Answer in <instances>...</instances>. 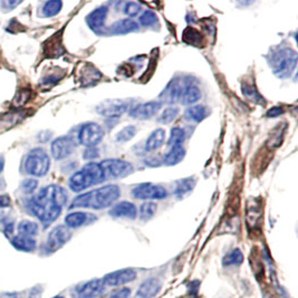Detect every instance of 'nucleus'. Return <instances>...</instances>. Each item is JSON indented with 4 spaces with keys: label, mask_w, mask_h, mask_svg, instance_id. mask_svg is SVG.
<instances>
[{
    "label": "nucleus",
    "mask_w": 298,
    "mask_h": 298,
    "mask_svg": "<svg viewBox=\"0 0 298 298\" xmlns=\"http://www.w3.org/2000/svg\"><path fill=\"white\" fill-rule=\"evenodd\" d=\"M67 197L64 188L51 184L30 198L27 202V208L46 228L62 214L64 205L67 202Z\"/></svg>",
    "instance_id": "obj_1"
},
{
    "label": "nucleus",
    "mask_w": 298,
    "mask_h": 298,
    "mask_svg": "<svg viewBox=\"0 0 298 298\" xmlns=\"http://www.w3.org/2000/svg\"><path fill=\"white\" fill-rule=\"evenodd\" d=\"M121 196V190L117 186L110 184L103 188L94 189V190L85 192L75 198L70 203L69 209L75 208H89L94 210H101L111 207Z\"/></svg>",
    "instance_id": "obj_2"
},
{
    "label": "nucleus",
    "mask_w": 298,
    "mask_h": 298,
    "mask_svg": "<svg viewBox=\"0 0 298 298\" xmlns=\"http://www.w3.org/2000/svg\"><path fill=\"white\" fill-rule=\"evenodd\" d=\"M106 178L101 164L96 163V162H90L70 177L68 186L72 191L80 192L85 189L104 182Z\"/></svg>",
    "instance_id": "obj_3"
},
{
    "label": "nucleus",
    "mask_w": 298,
    "mask_h": 298,
    "mask_svg": "<svg viewBox=\"0 0 298 298\" xmlns=\"http://www.w3.org/2000/svg\"><path fill=\"white\" fill-rule=\"evenodd\" d=\"M269 64L276 76L279 78H287L296 68L297 54L290 48H280V50L270 54Z\"/></svg>",
    "instance_id": "obj_4"
},
{
    "label": "nucleus",
    "mask_w": 298,
    "mask_h": 298,
    "mask_svg": "<svg viewBox=\"0 0 298 298\" xmlns=\"http://www.w3.org/2000/svg\"><path fill=\"white\" fill-rule=\"evenodd\" d=\"M51 167V159L45 150L37 148L27 154L25 160V171L30 176L44 177Z\"/></svg>",
    "instance_id": "obj_5"
},
{
    "label": "nucleus",
    "mask_w": 298,
    "mask_h": 298,
    "mask_svg": "<svg viewBox=\"0 0 298 298\" xmlns=\"http://www.w3.org/2000/svg\"><path fill=\"white\" fill-rule=\"evenodd\" d=\"M101 166L106 180L108 178L111 179H121L125 178L131 175L133 172V165L127 161L120 160V159H108L101 162Z\"/></svg>",
    "instance_id": "obj_6"
},
{
    "label": "nucleus",
    "mask_w": 298,
    "mask_h": 298,
    "mask_svg": "<svg viewBox=\"0 0 298 298\" xmlns=\"http://www.w3.org/2000/svg\"><path fill=\"white\" fill-rule=\"evenodd\" d=\"M104 130L97 123H86L78 132L79 143L86 148H94L104 138Z\"/></svg>",
    "instance_id": "obj_7"
},
{
    "label": "nucleus",
    "mask_w": 298,
    "mask_h": 298,
    "mask_svg": "<svg viewBox=\"0 0 298 298\" xmlns=\"http://www.w3.org/2000/svg\"><path fill=\"white\" fill-rule=\"evenodd\" d=\"M132 196L139 200H162L167 197V192L161 186L148 182L138 184L132 190Z\"/></svg>",
    "instance_id": "obj_8"
},
{
    "label": "nucleus",
    "mask_w": 298,
    "mask_h": 298,
    "mask_svg": "<svg viewBox=\"0 0 298 298\" xmlns=\"http://www.w3.org/2000/svg\"><path fill=\"white\" fill-rule=\"evenodd\" d=\"M70 237H72V232H70L69 228H67L66 226L55 227L47 237V241L45 245L46 251L55 252L70 239Z\"/></svg>",
    "instance_id": "obj_9"
},
{
    "label": "nucleus",
    "mask_w": 298,
    "mask_h": 298,
    "mask_svg": "<svg viewBox=\"0 0 298 298\" xmlns=\"http://www.w3.org/2000/svg\"><path fill=\"white\" fill-rule=\"evenodd\" d=\"M105 284L102 279H92L76 286L73 290L74 298H96L104 294Z\"/></svg>",
    "instance_id": "obj_10"
},
{
    "label": "nucleus",
    "mask_w": 298,
    "mask_h": 298,
    "mask_svg": "<svg viewBox=\"0 0 298 298\" xmlns=\"http://www.w3.org/2000/svg\"><path fill=\"white\" fill-rule=\"evenodd\" d=\"M127 103L122 100H106L96 107V111L102 116L117 118L123 115L127 111Z\"/></svg>",
    "instance_id": "obj_11"
},
{
    "label": "nucleus",
    "mask_w": 298,
    "mask_h": 298,
    "mask_svg": "<svg viewBox=\"0 0 298 298\" xmlns=\"http://www.w3.org/2000/svg\"><path fill=\"white\" fill-rule=\"evenodd\" d=\"M75 150V142L70 137H61L53 141L51 151L54 159L63 160L73 154Z\"/></svg>",
    "instance_id": "obj_12"
},
{
    "label": "nucleus",
    "mask_w": 298,
    "mask_h": 298,
    "mask_svg": "<svg viewBox=\"0 0 298 298\" xmlns=\"http://www.w3.org/2000/svg\"><path fill=\"white\" fill-rule=\"evenodd\" d=\"M186 80L182 79H172L171 82L166 85V88L160 94V103H166V104H175L177 102H180V97Z\"/></svg>",
    "instance_id": "obj_13"
},
{
    "label": "nucleus",
    "mask_w": 298,
    "mask_h": 298,
    "mask_svg": "<svg viewBox=\"0 0 298 298\" xmlns=\"http://www.w3.org/2000/svg\"><path fill=\"white\" fill-rule=\"evenodd\" d=\"M135 278H137V273H135V270L131 268H126L107 274L102 280L104 281L105 286H121L131 283Z\"/></svg>",
    "instance_id": "obj_14"
},
{
    "label": "nucleus",
    "mask_w": 298,
    "mask_h": 298,
    "mask_svg": "<svg viewBox=\"0 0 298 298\" xmlns=\"http://www.w3.org/2000/svg\"><path fill=\"white\" fill-rule=\"evenodd\" d=\"M161 105V103L156 101L143 103V104L132 107V110L130 111V115L133 118H138V120H149V118L158 114Z\"/></svg>",
    "instance_id": "obj_15"
},
{
    "label": "nucleus",
    "mask_w": 298,
    "mask_h": 298,
    "mask_svg": "<svg viewBox=\"0 0 298 298\" xmlns=\"http://www.w3.org/2000/svg\"><path fill=\"white\" fill-rule=\"evenodd\" d=\"M108 14V9L105 6L96 8L93 12L90 13L86 17V23H88L90 28L95 31L96 34H101L102 30L104 29V24Z\"/></svg>",
    "instance_id": "obj_16"
},
{
    "label": "nucleus",
    "mask_w": 298,
    "mask_h": 298,
    "mask_svg": "<svg viewBox=\"0 0 298 298\" xmlns=\"http://www.w3.org/2000/svg\"><path fill=\"white\" fill-rule=\"evenodd\" d=\"M108 215L113 217V218H125L134 220L138 217V210L132 202L122 201L113 205Z\"/></svg>",
    "instance_id": "obj_17"
},
{
    "label": "nucleus",
    "mask_w": 298,
    "mask_h": 298,
    "mask_svg": "<svg viewBox=\"0 0 298 298\" xmlns=\"http://www.w3.org/2000/svg\"><path fill=\"white\" fill-rule=\"evenodd\" d=\"M162 284L159 279L149 278L143 281L137 291V297L139 298H154L161 290Z\"/></svg>",
    "instance_id": "obj_18"
},
{
    "label": "nucleus",
    "mask_w": 298,
    "mask_h": 298,
    "mask_svg": "<svg viewBox=\"0 0 298 298\" xmlns=\"http://www.w3.org/2000/svg\"><path fill=\"white\" fill-rule=\"evenodd\" d=\"M139 29V24L133 19H121L115 21L110 28H108V32L111 35H126L130 32L137 31Z\"/></svg>",
    "instance_id": "obj_19"
},
{
    "label": "nucleus",
    "mask_w": 298,
    "mask_h": 298,
    "mask_svg": "<svg viewBox=\"0 0 298 298\" xmlns=\"http://www.w3.org/2000/svg\"><path fill=\"white\" fill-rule=\"evenodd\" d=\"M200 97H201V92H200L198 86L191 82H186L180 97L181 104L192 105L200 100Z\"/></svg>",
    "instance_id": "obj_20"
},
{
    "label": "nucleus",
    "mask_w": 298,
    "mask_h": 298,
    "mask_svg": "<svg viewBox=\"0 0 298 298\" xmlns=\"http://www.w3.org/2000/svg\"><path fill=\"white\" fill-rule=\"evenodd\" d=\"M94 219V216L91 214L82 212V211H76V212L68 214L65 217V224H66L67 228H79L86 224H89L92 220Z\"/></svg>",
    "instance_id": "obj_21"
},
{
    "label": "nucleus",
    "mask_w": 298,
    "mask_h": 298,
    "mask_svg": "<svg viewBox=\"0 0 298 298\" xmlns=\"http://www.w3.org/2000/svg\"><path fill=\"white\" fill-rule=\"evenodd\" d=\"M10 243H12L15 249L24 252L34 251L37 247V242L34 238L21 236V235L13 237L12 239H10Z\"/></svg>",
    "instance_id": "obj_22"
},
{
    "label": "nucleus",
    "mask_w": 298,
    "mask_h": 298,
    "mask_svg": "<svg viewBox=\"0 0 298 298\" xmlns=\"http://www.w3.org/2000/svg\"><path fill=\"white\" fill-rule=\"evenodd\" d=\"M165 140V131L162 129H156L155 131L150 134V137L148 138L145 142V151L148 152H152V151H155L160 149L162 145L164 143Z\"/></svg>",
    "instance_id": "obj_23"
},
{
    "label": "nucleus",
    "mask_w": 298,
    "mask_h": 298,
    "mask_svg": "<svg viewBox=\"0 0 298 298\" xmlns=\"http://www.w3.org/2000/svg\"><path fill=\"white\" fill-rule=\"evenodd\" d=\"M186 156V149L183 146H177V148H171L169 152L164 156L162 162L167 166H173L180 163V162Z\"/></svg>",
    "instance_id": "obj_24"
},
{
    "label": "nucleus",
    "mask_w": 298,
    "mask_h": 298,
    "mask_svg": "<svg viewBox=\"0 0 298 298\" xmlns=\"http://www.w3.org/2000/svg\"><path fill=\"white\" fill-rule=\"evenodd\" d=\"M184 116H186V118L189 121L200 123L202 122L204 118H207L208 110L207 107L203 105H193L188 108L186 113H184Z\"/></svg>",
    "instance_id": "obj_25"
},
{
    "label": "nucleus",
    "mask_w": 298,
    "mask_h": 298,
    "mask_svg": "<svg viewBox=\"0 0 298 298\" xmlns=\"http://www.w3.org/2000/svg\"><path fill=\"white\" fill-rule=\"evenodd\" d=\"M196 179L194 178H186V179H181V180L177 181L176 183V188L173 193L176 194L177 197L181 198L184 194H187L190 192L192 189L196 186Z\"/></svg>",
    "instance_id": "obj_26"
},
{
    "label": "nucleus",
    "mask_w": 298,
    "mask_h": 298,
    "mask_svg": "<svg viewBox=\"0 0 298 298\" xmlns=\"http://www.w3.org/2000/svg\"><path fill=\"white\" fill-rule=\"evenodd\" d=\"M18 232L21 236H26V237H30L34 238L38 234V225L36 224L34 221H29V220H23L20 221L18 224Z\"/></svg>",
    "instance_id": "obj_27"
},
{
    "label": "nucleus",
    "mask_w": 298,
    "mask_h": 298,
    "mask_svg": "<svg viewBox=\"0 0 298 298\" xmlns=\"http://www.w3.org/2000/svg\"><path fill=\"white\" fill-rule=\"evenodd\" d=\"M186 131L181 127H173L171 130L170 138L167 140V145L170 148H177V146H182V144L186 141Z\"/></svg>",
    "instance_id": "obj_28"
},
{
    "label": "nucleus",
    "mask_w": 298,
    "mask_h": 298,
    "mask_svg": "<svg viewBox=\"0 0 298 298\" xmlns=\"http://www.w3.org/2000/svg\"><path fill=\"white\" fill-rule=\"evenodd\" d=\"M243 262V254L240 249H234L230 252H228L222 259V264L224 266H239Z\"/></svg>",
    "instance_id": "obj_29"
},
{
    "label": "nucleus",
    "mask_w": 298,
    "mask_h": 298,
    "mask_svg": "<svg viewBox=\"0 0 298 298\" xmlns=\"http://www.w3.org/2000/svg\"><path fill=\"white\" fill-rule=\"evenodd\" d=\"M183 40L190 45L199 46L200 44H202V36L197 29L192 28V27H188L183 32Z\"/></svg>",
    "instance_id": "obj_30"
},
{
    "label": "nucleus",
    "mask_w": 298,
    "mask_h": 298,
    "mask_svg": "<svg viewBox=\"0 0 298 298\" xmlns=\"http://www.w3.org/2000/svg\"><path fill=\"white\" fill-rule=\"evenodd\" d=\"M63 8V3L59 0H51V2L45 3L44 7H42V14L45 17H54L57 14H59Z\"/></svg>",
    "instance_id": "obj_31"
},
{
    "label": "nucleus",
    "mask_w": 298,
    "mask_h": 298,
    "mask_svg": "<svg viewBox=\"0 0 298 298\" xmlns=\"http://www.w3.org/2000/svg\"><path fill=\"white\" fill-rule=\"evenodd\" d=\"M180 113V108L176 106H170L165 108V110L161 113V115L158 117V121L161 124H169L172 121L176 120V117Z\"/></svg>",
    "instance_id": "obj_32"
},
{
    "label": "nucleus",
    "mask_w": 298,
    "mask_h": 298,
    "mask_svg": "<svg viewBox=\"0 0 298 298\" xmlns=\"http://www.w3.org/2000/svg\"><path fill=\"white\" fill-rule=\"evenodd\" d=\"M155 212L156 204L151 201H146L143 204H141L140 207V219L142 221H148L153 218Z\"/></svg>",
    "instance_id": "obj_33"
},
{
    "label": "nucleus",
    "mask_w": 298,
    "mask_h": 298,
    "mask_svg": "<svg viewBox=\"0 0 298 298\" xmlns=\"http://www.w3.org/2000/svg\"><path fill=\"white\" fill-rule=\"evenodd\" d=\"M137 131L138 130L134 125H127L125 127H123L116 135V139H115L116 142H120V143L129 142V141H131L135 137Z\"/></svg>",
    "instance_id": "obj_34"
},
{
    "label": "nucleus",
    "mask_w": 298,
    "mask_h": 298,
    "mask_svg": "<svg viewBox=\"0 0 298 298\" xmlns=\"http://www.w3.org/2000/svg\"><path fill=\"white\" fill-rule=\"evenodd\" d=\"M139 21L142 26L150 27V26H153L156 21H158V18H156V15L153 12H151V10H146V12H144L140 16Z\"/></svg>",
    "instance_id": "obj_35"
},
{
    "label": "nucleus",
    "mask_w": 298,
    "mask_h": 298,
    "mask_svg": "<svg viewBox=\"0 0 298 298\" xmlns=\"http://www.w3.org/2000/svg\"><path fill=\"white\" fill-rule=\"evenodd\" d=\"M242 93H243V95L247 97V99L251 100L253 102H256V103H263L264 102L263 97L259 95L258 92L254 90L251 85H247L246 84L245 86H242Z\"/></svg>",
    "instance_id": "obj_36"
},
{
    "label": "nucleus",
    "mask_w": 298,
    "mask_h": 298,
    "mask_svg": "<svg viewBox=\"0 0 298 298\" xmlns=\"http://www.w3.org/2000/svg\"><path fill=\"white\" fill-rule=\"evenodd\" d=\"M140 12H141V6L137 3L130 2V3H126L125 6H124V14L129 16V17H135V16H138Z\"/></svg>",
    "instance_id": "obj_37"
},
{
    "label": "nucleus",
    "mask_w": 298,
    "mask_h": 298,
    "mask_svg": "<svg viewBox=\"0 0 298 298\" xmlns=\"http://www.w3.org/2000/svg\"><path fill=\"white\" fill-rule=\"evenodd\" d=\"M37 186H38V182L35 179H27L21 183V190L25 193H32L37 189Z\"/></svg>",
    "instance_id": "obj_38"
},
{
    "label": "nucleus",
    "mask_w": 298,
    "mask_h": 298,
    "mask_svg": "<svg viewBox=\"0 0 298 298\" xmlns=\"http://www.w3.org/2000/svg\"><path fill=\"white\" fill-rule=\"evenodd\" d=\"M99 149L96 148V146H94V148H88L83 153V158L85 160H95L99 158Z\"/></svg>",
    "instance_id": "obj_39"
},
{
    "label": "nucleus",
    "mask_w": 298,
    "mask_h": 298,
    "mask_svg": "<svg viewBox=\"0 0 298 298\" xmlns=\"http://www.w3.org/2000/svg\"><path fill=\"white\" fill-rule=\"evenodd\" d=\"M130 296H131V289L122 288V289L116 290L115 292H113V294L108 298H130Z\"/></svg>",
    "instance_id": "obj_40"
},
{
    "label": "nucleus",
    "mask_w": 298,
    "mask_h": 298,
    "mask_svg": "<svg viewBox=\"0 0 298 298\" xmlns=\"http://www.w3.org/2000/svg\"><path fill=\"white\" fill-rule=\"evenodd\" d=\"M281 114H284V110L279 106H275V107H272L270 110L267 111L266 113V116L267 117H278L280 116Z\"/></svg>",
    "instance_id": "obj_41"
},
{
    "label": "nucleus",
    "mask_w": 298,
    "mask_h": 298,
    "mask_svg": "<svg viewBox=\"0 0 298 298\" xmlns=\"http://www.w3.org/2000/svg\"><path fill=\"white\" fill-rule=\"evenodd\" d=\"M20 4V2H2L0 3V5H2V7L4 9H7V10H13L16 6H18V5Z\"/></svg>",
    "instance_id": "obj_42"
},
{
    "label": "nucleus",
    "mask_w": 298,
    "mask_h": 298,
    "mask_svg": "<svg viewBox=\"0 0 298 298\" xmlns=\"http://www.w3.org/2000/svg\"><path fill=\"white\" fill-rule=\"evenodd\" d=\"M4 232L7 237L12 236L13 232H14V222H12V221L6 222V224H5V226H4Z\"/></svg>",
    "instance_id": "obj_43"
},
{
    "label": "nucleus",
    "mask_w": 298,
    "mask_h": 298,
    "mask_svg": "<svg viewBox=\"0 0 298 298\" xmlns=\"http://www.w3.org/2000/svg\"><path fill=\"white\" fill-rule=\"evenodd\" d=\"M10 204H12V201L8 196H0V209L10 207Z\"/></svg>",
    "instance_id": "obj_44"
},
{
    "label": "nucleus",
    "mask_w": 298,
    "mask_h": 298,
    "mask_svg": "<svg viewBox=\"0 0 298 298\" xmlns=\"http://www.w3.org/2000/svg\"><path fill=\"white\" fill-rule=\"evenodd\" d=\"M160 160L158 158H155V156H152V158H150L148 160H145V164H148L150 166H158L160 165Z\"/></svg>",
    "instance_id": "obj_45"
},
{
    "label": "nucleus",
    "mask_w": 298,
    "mask_h": 298,
    "mask_svg": "<svg viewBox=\"0 0 298 298\" xmlns=\"http://www.w3.org/2000/svg\"><path fill=\"white\" fill-rule=\"evenodd\" d=\"M4 166H5V160H4V156H0V173L3 172V170H4Z\"/></svg>",
    "instance_id": "obj_46"
},
{
    "label": "nucleus",
    "mask_w": 298,
    "mask_h": 298,
    "mask_svg": "<svg viewBox=\"0 0 298 298\" xmlns=\"http://www.w3.org/2000/svg\"><path fill=\"white\" fill-rule=\"evenodd\" d=\"M53 298H65L64 296H61V295H58V296H55V297H53Z\"/></svg>",
    "instance_id": "obj_47"
}]
</instances>
